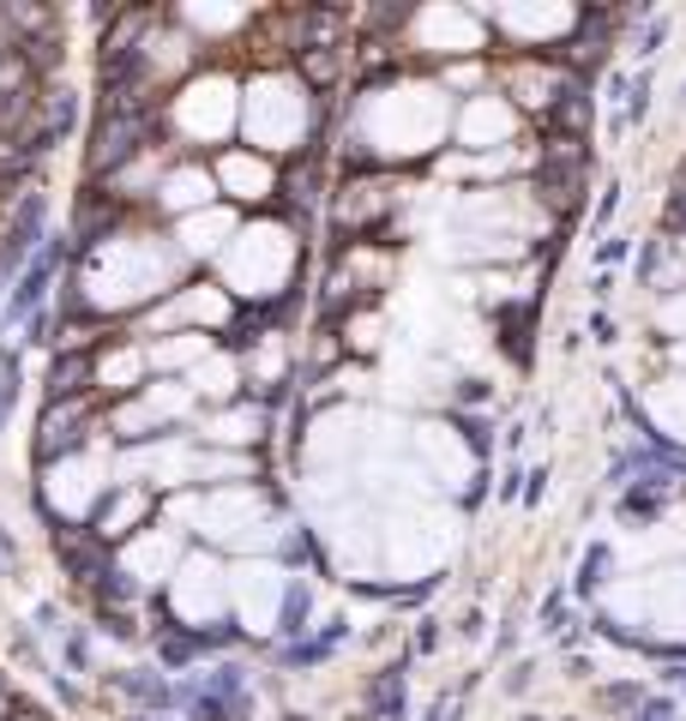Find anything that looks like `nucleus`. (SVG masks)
Masks as SVG:
<instances>
[{
  "label": "nucleus",
  "instance_id": "nucleus-15",
  "mask_svg": "<svg viewBox=\"0 0 686 721\" xmlns=\"http://www.w3.org/2000/svg\"><path fill=\"white\" fill-rule=\"evenodd\" d=\"M114 686H121L126 698H139L145 710H169V703H175V691L163 686L157 674H114Z\"/></svg>",
  "mask_w": 686,
  "mask_h": 721
},
{
  "label": "nucleus",
  "instance_id": "nucleus-8",
  "mask_svg": "<svg viewBox=\"0 0 686 721\" xmlns=\"http://www.w3.org/2000/svg\"><path fill=\"white\" fill-rule=\"evenodd\" d=\"M343 31H350V19L338 7H301L289 19V48L296 55H308V48H343Z\"/></svg>",
  "mask_w": 686,
  "mask_h": 721
},
{
  "label": "nucleus",
  "instance_id": "nucleus-3",
  "mask_svg": "<svg viewBox=\"0 0 686 721\" xmlns=\"http://www.w3.org/2000/svg\"><path fill=\"white\" fill-rule=\"evenodd\" d=\"M43 229H48L43 192H24V199L12 204V217H7V235H0V277H7V270H24V265L36 259V241H43Z\"/></svg>",
  "mask_w": 686,
  "mask_h": 721
},
{
  "label": "nucleus",
  "instance_id": "nucleus-9",
  "mask_svg": "<svg viewBox=\"0 0 686 721\" xmlns=\"http://www.w3.org/2000/svg\"><path fill=\"white\" fill-rule=\"evenodd\" d=\"M97 379V355L91 350H60L48 360V403H73V397H85Z\"/></svg>",
  "mask_w": 686,
  "mask_h": 721
},
{
  "label": "nucleus",
  "instance_id": "nucleus-2",
  "mask_svg": "<svg viewBox=\"0 0 686 721\" xmlns=\"http://www.w3.org/2000/svg\"><path fill=\"white\" fill-rule=\"evenodd\" d=\"M151 133H157V114H103L91 133V157H85V175L103 180V175H121L126 163L139 157V151L151 145Z\"/></svg>",
  "mask_w": 686,
  "mask_h": 721
},
{
  "label": "nucleus",
  "instance_id": "nucleus-4",
  "mask_svg": "<svg viewBox=\"0 0 686 721\" xmlns=\"http://www.w3.org/2000/svg\"><path fill=\"white\" fill-rule=\"evenodd\" d=\"M85 428H91V397H73V403H48L43 421H36V463H55L67 451L85 445Z\"/></svg>",
  "mask_w": 686,
  "mask_h": 721
},
{
  "label": "nucleus",
  "instance_id": "nucleus-6",
  "mask_svg": "<svg viewBox=\"0 0 686 721\" xmlns=\"http://www.w3.org/2000/svg\"><path fill=\"white\" fill-rule=\"evenodd\" d=\"M157 24L151 7H126V12H109V31H103V67H121V60H139L145 55V31Z\"/></svg>",
  "mask_w": 686,
  "mask_h": 721
},
{
  "label": "nucleus",
  "instance_id": "nucleus-10",
  "mask_svg": "<svg viewBox=\"0 0 686 721\" xmlns=\"http://www.w3.org/2000/svg\"><path fill=\"white\" fill-rule=\"evenodd\" d=\"M596 121V102L584 97L578 85H566L561 97H549V109H542V126H549V138H584Z\"/></svg>",
  "mask_w": 686,
  "mask_h": 721
},
{
  "label": "nucleus",
  "instance_id": "nucleus-18",
  "mask_svg": "<svg viewBox=\"0 0 686 721\" xmlns=\"http://www.w3.org/2000/svg\"><path fill=\"white\" fill-rule=\"evenodd\" d=\"M457 716H464V698H440V703H434V716H428V721H457Z\"/></svg>",
  "mask_w": 686,
  "mask_h": 721
},
{
  "label": "nucleus",
  "instance_id": "nucleus-16",
  "mask_svg": "<svg viewBox=\"0 0 686 721\" xmlns=\"http://www.w3.org/2000/svg\"><path fill=\"white\" fill-rule=\"evenodd\" d=\"M602 584H608V547H590L578 565V589L590 596V589H602Z\"/></svg>",
  "mask_w": 686,
  "mask_h": 721
},
{
  "label": "nucleus",
  "instance_id": "nucleus-1",
  "mask_svg": "<svg viewBox=\"0 0 686 721\" xmlns=\"http://www.w3.org/2000/svg\"><path fill=\"white\" fill-rule=\"evenodd\" d=\"M584 187H590V145L584 138H549L536 157V199L554 217H578Z\"/></svg>",
  "mask_w": 686,
  "mask_h": 721
},
{
  "label": "nucleus",
  "instance_id": "nucleus-14",
  "mask_svg": "<svg viewBox=\"0 0 686 721\" xmlns=\"http://www.w3.org/2000/svg\"><path fill=\"white\" fill-rule=\"evenodd\" d=\"M367 710H374V721H403V667H386L367 686Z\"/></svg>",
  "mask_w": 686,
  "mask_h": 721
},
{
  "label": "nucleus",
  "instance_id": "nucleus-13",
  "mask_svg": "<svg viewBox=\"0 0 686 721\" xmlns=\"http://www.w3.org/2000/svg\"><path fill=\"white\" fill-rule=\"evenodd\" d=\"M343 60H350V48H308V55H296V67L313 90H332L343 79Z\"/></svg>",
  "mask_w": 686,
  "mask_h": 721
},
{
  "label": "nucleus",
  "instance_id": "nucleus-7",
  "mask_svg": "<svg viewBox=\"0 0 686 721\" xmlns=\"http://www.w3.org/2000/svg\"><path fill=\"white\" fill-rule=\"evenodd\" d=\"M608 43H615V12L596 7V19H584L578 36H566L561 43V60L566 67H578V73H596L608 60Z\"/></svg>",
  "mask_w": 686,
  "mask_h": 721
},
{
  "label": "nucleus",
  "instance_id": "nucleus-20",
  "mask_svg": "<svg viewBox=\"0 0 686 721\" xmlns=\"http://www.w3.org/2000/svg\"><path fill=\"white\" fill-rule=\"evenodd\" d=\"M639 721H668V703H651V710H644Z\"/></svg>",
  "mask_w": 686,
  "mask_h": 721
},
{
  "label": "nucleus",
  "instance_id": "nucleus-17",
  "mask_svg": "<svg viewBox=\"0 0 686 721\" xmlns=\"http://www.w3.org/2000/svg\"><path fill=\"white\" fill-rule=\"evenodd\" d=\"M284 631H289V637L308 631V589H301V584H289V596H284Z\"/></svg>",
  "mask_w": 686,
  "mask_h": 721
},
{
  "label": "nucleus",
  "instance_id": "nucleus-11",
  "mask_svg": "<svg viewBox=\"0 0 686 721\" xmlns=\"http://www.w3.org/2000/svg\"><path fill=\"white\" fill-rule=\"evenodd\" d=\"M114 223H121V204H114L109 192L85 187V199H79V217H73V235H67V241L85 253V247H97V241H103Z\"/></svg>",
  "mask_w": 686,
  "mask_h": 721
},
{
  "label": "nucleus",
  "instance_id": "nucleus-12",
  "mask_svg": "<svg viewBox=\"0 0 686 721\" xmlns=\"http://www.w3.org/2000/svg\"><path fill=\"white\" fill-rule=\"evenodd\" d=\"M55 265H60V241H48V247L36 253L31 265H24L19 289H12V301H7L12 319H31V313H36V301H43V289H48V277H55Z\"/></svg>",
  "mask_w": 686,
  "mask_h": 721
},
{
  "label": "nucleus",
  "instance_id": "nucleus-5",
  "mask_svg": "<svg viewBox=\"0 0 686 721\" xmlns=\"http://www.w3.org/2000/svg\"><path fill=\"white\" fill-rule=\"evenodd\" d=\"M55 553H60V565H67L79 584H97V589H103L109 577H114L109 541L97 535V530H73V523H60V530H55Z\"/></svg>",
  "mask_w": 686,
  "mask_h": 721
},
{
  "label": "nucleus",
  "instance_id": "nucleus-19",
  "mask_svg": "<svg viewBox=\"0 0 686 721\" xmlns=\"http://www.w3.org/2000/svg\"><path fill=\"white\" fill-rule=\"evenodd\" d=\"M668 223H686V187H675V199H668Z\"/></svg>",
  "mask_w": 686,
  "mask_h": 721
}]
</instances>
